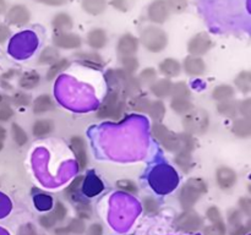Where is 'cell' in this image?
<instances>
[{"label":"cell","mask_w":251,"mask_h":235,"mask_svg":"<svg viewBox=\"0 0 251 235\" xmlns=\"http://www.w3.org/2000/svg\"><path fill=\"white\" fill-rule=\"evenodd\" d=\"M105 82L109 91L119 93L125 99L141 93V83L136 76L120 69H110L105 72Z\"/></svg>","instance_id":"1"},{"label":"cell","mask_w":251,"mask_h":235,"mask_svg":"<svg viewBox=\"0 0 251 235\" xmlns=\"http://www.w3.org/2000/svg\"><path fill=\"white\" fill-rule=\"evenodd\" d=\"M139 42L150 53H161L168 46V34L161 27L150 24L142 28Z\"/></svg>","instance_id":"2"},{"label":"cell","mask_w":251,"mask_h":235,"mask_svg":"<svg viewBox=\"0 0 251 235\" xmlns=\"http://www.w3.org/2000/svg\"><path fill=\"white\" fill-rule=\"evenodd\" d=\"M125 109H126L125 98L114 91H109L98 108L97 118L119 120L124 114Z\"/></svg>","instance_id":"3"},{"label":"cell","mask_w":251,"mask_h":235,"mask_svg":"<svg viewBox=\"0 0 251 235\" xmlns=\"http://www.w3.org/2000/svg\"><path fill=\"white\" fill-rule=\"evenodd\" d=\"M207 192V184L201 178H191L184 184L179 192V201L183 208H190L199 198Z\"/></svg>","instance_id":"4"},{"label":"cell","mask_w":251,"mask_h":235,"mask_svg":"<svg viewBox=\"0 0 251 235\" xmlns=\"http://www.w3.org/2000/svg\"><path fill=\"white\" fill-rule=\"evenodd\" d=\"M208 125H210L208 113L201 108H194L183 118V126L185 132L191 135L205 134L208 129Z\"/></svg>","instance_id":"5"},{"label":"cell","mask_w":251,"mask_h":235,"mask_svg":"<svg viewBox=\"0 0 251 235\" xmlns=\"http://www.w3.org/2000/svg\"><path fill=\"white\" fill-rule=\"evenodd\" d=\"M151 135L157 142L161 143L166 151L176 153L179 149V134L171 131L166 125L161 122H153L151 126Z\"/></svg>","instance_id":"6"},{"label":"cell","mask_w":251,"mask_h":235,"mask_svg":"<svg viewBox=\"0 0 251 235\" xmlns=\"http://www.w3.org/2000/svg\"><path fill=\"white\" fill-rule=\"evenodd\" d=\"M213 47V41L207 32H199L188 42L189 55L202 56Z\"/></svg>","instance_id":"7"},{"label":"cell","mask_w":251,"mask_h":235,"mask_svg":"<svg viewBox=\"0 0 251 235\" xmlns=\"http://www.w3.org/2000/svg\"><path fill=\"white\" fill-rule=\"evenodd\" d=\"M172 12L166 0H153L147 6V17L154 24H162L171 17Z\"/></svg>","instance_id":"8"},{"label":"cell","mask_w":251,"mask_h":235,"mask_svg":"<svg viewBox=\"0 0 251 235\" xmlns=\"http://www.w3.org/2000/svg\"><path fill=\"white\" fill-rule=\"evenodd\" d=\"M5 19H6L7 24H12V26L22 27L26 26L31 21V12H29L28 7L25 5L16 4L6 10Z\"/></svg>","instance_id":"9"},{"label":"cell","mask_w":251,"mask_h":235,"mask_svg":"<svg viewBox=\"0 0 251 235\" xmlns=\"http://www.w3.org/2000/svg\"><path fill=\"white\" fill-rule=\"evenodd\" d=\"M201 223H202V220L199 217L198 213L188 211V212L183 213L176 218V222H174V228L179 232L194 233L200 228Z\"/></svg>","instance_id":"10"},{"label":"cell","mask_w":251,"mask_h":235,"mask_svg":"<svg viewBox=\"0 0 251 235\" xmlns=\"http://www.w3.org/2000/svg\"><path fill=\"white\" fill-rule=\"evenodd\" d=\"M53 44L58 49H78L82 46V38L74 32L54 33Z\"/></svg>","instance_id":"11"},{"label":"cell","mask_w":251,"mask_h":235,"mask_svg":"<svg viewBox=\"0 0 251 235\" xmlns=\"http://www.w3.org/2000/svg\"><path fill=\"white\" fill-rule=\"evenodd\" d=\"M71 151L74 152L76 162L80 170L87 166L88 164V153H87V143L82 136H73L70 140Z\"/></svg>","instance_id":"12"},{"label":"cell","mask_w":251,"mask_h":235,"mask_svg":"<svg viewBox=\"0 0 251 235\" xmlns=\"http://www.w3.org/2000/svg\"><path fill=\"white\" fill-rule=\"evenodd\" d=\"M140 42L139 38L131 33H125L118 39L117 44V51L119 58L122 56H132L136 55L137 50H139Z\"/></svg>","instance_id":"13"},{"label":"cell","mask_w":251,"mask_h":235,"mask_svg":"<svg viewBox=\"0 0 251 235\" xmlns=\"http://www.w3.org/2000/svg\"><path fill=\"white\" fill-rule=\"evenodd\" d=\"M238 175L229 166L222 165L216 170V181L222 190H229L237 184Z\"/></svg>","instance_id":"14"},{"label":"cell","mask_w":251,"mask_h":235,"mask_svg":"<svg viewBox=\"0 0 251 235\" xmlns=\"http://www.w3.org/2000/svg\"><path fill=\"white\" fill-rule=\"evenodd\" d=\"M181 69H184L189 76H194V77H199L202 76L206 72V63L203 61L202 58L200 56L188 55L184 59V63Z\"/></svg>","instance_id":"15"},{"label":"cell","mask_w":251,"mask_h":235,"mask_svg":"<svg viewBox=\"0 0 251 235\" xmlns=\"http://www.w3.org/2000/svg\"><path fill=\"white\" fill-rule=\"evenodd\" d=\"M103 188H104V185L96 174L90 173L87 176H83L81 190L87 197H95V196L100 195Z\"/></svg>","instance_id":"16"},{"label":"cell","mask_w":251,"mask_h":235,"mask_svg":"<svg viewBox=\"0 0 251 235\" xmlns=\"http://www.w3.org/2000/svg\"><path fill=\"white\" fill-rule=\"evenodd\" d=\"M86 43L93 50H100L108 44V34L103 28H92L86 36Z\"/></svg>","instance_id":"17"},{"label":"cell","mask_w":251,"mask_h":235,"mask_svg":"<svg viewBox=\"0 0 251 235\" xmlns=\"http://www.w3.org/2000/svg\"><path fill=\"white\" fill-rule=\"evenodd\" d=\"M75 58H77V61L83 66L87 68L96 69V70H100L104 66V61H103L102 56L97 53V51H80V53L75 54Z\"/></svg>","instance_id":"18"},{"label":"cell","mask_w":251,"mask_h":235,"mask_svg":"<svg viewBox=\"0 0 251 235\" xmlns=\"http://www.w3.org/2000/svg\"><path fill=\"white\" fill-rule=\"evenodd\" d=\"M51 26H53L54 33H61V32H71L74 27L73 17L68 12H58L54 15L51 20Z\"/></svg>","instance_id":"19"},{"label":"cell","mask_w":251,"mask_h":235,"mask_svg":"<svg viewBox=\"0 0 251 235\" xmlns=\"http://www.w3.org/2000/svg\"><path fill=\"white\" fill-rule=\"evenodd\" d=\"M125 105H126V109L132 110V112L147 113L150 105H151V100L146 95L137 94L134 95V97L126 98L125 99Z\"/></svg>","instance_id":"20"},{"label":"cell","mask_w":251,"mask_h":235,"mask_svg":"<svg viewBox=\"0 0 251 235\" xmlns=\"http://www.w3.org/2000/svg\"><path fill=\"white\" fill-rule=\"evenodd\" d=\"M207 215L212 220L213 224L211 227L206 228V235H225V224L221 219V214L217 208L211 207L207 211Z\"/></svg>","instance_id":"21"},{"label":"cell","mask_w":251,"mask_h":235,"mask_svg":"<svg viewBox=\"0 0 251 235\" xmlns=\"http://www.w3.org/2000/svg\"><path fill=\"white\" fill-rule=\"evenodd\" d=\"M158 69L159 72H161L164 77H176V76L180 75L181 72V64L179 63L176 59L167 58L159 63Z\"/></svg>","instance_id":"22"},{"label":"cell","mask_w":251,"mask_h":235,"mask_svg":"<svg viewBox=\"0 0 251 235\" xmlns=\"http://www.w3.org/2000/svg\"><path fill=\"white\" fill-rule=\"evenodd\" d=\"M81 7L86 14L98 16L105 12L108 7V0H81Z\"/></svg>","instance_id":"23"},{"label":"cell","mask_w":251,"mask_h":235,"mask_svg":"<svg viewBox=\"0 0 251 235\" xmlns=\"http://www.w3.org/2000/svg\"><path fill=\"white\" fill-rule=\"evenodd\" d=\"M172 86H173V82L169 78H161V80H157L156 82L152 83L150 86V90L154 97L162 99V98H167L171 95Z\"/></svg>","instance_id":"24"},{"label":"cell","mask_w":251,"mask_h":235,"mask_svg":"<svg viewBox=\"0 0 251 235\" xmlns=\"http://www.w3.org/2000/svg\"><path fill=\"white\" fill-rule=\"evenodd\" d=\"M59 59H60V53H59L58 48H55L54 46H49L42 49L41 54L37 59V63L39 65H53Z\"/></svg>","instance_id":"25"},{"label":"cell","mask_w":251,"mask_h":235,"mask_svg":"<svg viewBox=\"0 0 251 235\" xmlns=\"http://www.w3.org/2000/svg\"><path fill=\"white\" fill-rule=\"evenodd\" d=\"M232 132L239 139H248L251 134V124L250 119L245 118H235L233 120Z\"/></svg>","instance_id":"26"},{"label":"cell","mask_w":251,"mask_h":235,"mask_svg":"<svg viewBox=\"0 0 251 235\" xmlns=\"http://www.w3.org/2000/svg\"><path fill=\"white\" fill-rule=\"evenodd\" d=\"M32 109H33L34 114H44V113H48L54 109V102L49 94H41L34 99Z\"/></svg>","instance_id":"27"},{"label":"cell","mask_w":251,"mask_h":235,"mask_svg":"<svg viewBox=\"0 0 251 235\" xmlns=\"http://www.w3.org/2000/svg\"><path fill=\"white\" fill-rule=\"evenodd\" d=\"M234 95L235 90L233 88V86L230 85H218L217 87H215V90L212 91L213 99L217 100L218 103L233 99Z\"/></svg>","instance_id":"28"},{"label":"cell","mask_w":251,"mask_h":235,"mask_svg":"<svg viewBox=\"0 0 251 235\" xmlns=\"http://www.w3.org/2000/svg\"><path fill=\"white\" fill-rule=\"evenodd\" d=\"M54 130V124L49 119H41L33 122L32 126V134L36 137H44L50 134Z\"/></svg>","instance_id":"29"},{"label":"cell","mask_w":251,"mask_h":235,"mask_svg":"<svg viewBox=\"0 0 251 235\" xmlns=\"http://www.w3.org/2000/svg\"><path fill=\"white\" fill-rule=\"evenodd\" d=\"M39 82H41V76L36 71L25 72L19 80L20 87L24 88V90H33L39 85Z\"/></svg>","instance_id":"30"},{"label":"cell","mask_w":251,"mask_h":235,"mask_svg":"<svg viewBox=\"0 0 251 235\" xmlns=\"http://www.w3.org/2000/svg\"><path fill=\"white\" fill-rule=\"evenodd\" d=\"M70 60L66 58H60L56 63H54L53 65H50V68L47 71V80L51 81L56 77V76L60 75L61 72L66 70V69L70 68Z\"/></svg>","instance_id":"31"},{"label":"cell","mask_w":251,"mask_h":235,"mask_svg":"<svg viewBox=\"0 0 251 235\" xmlns=\"http://www.w3.org/2000/svg\"><path fill=\"white\" fill-rule=\"evenodd\" d=\"M147 114L154 122H161L166 115V105L161 99L153 100V102H151Z\"/></svg>","instance_id":"32"},{"label":"cell","mask_w":251,"mask_h":235,"mask_svg":"<svg viewBox=\"0 0 251 235\" xmlns=\"http://www.w3.org/2000/svg\"><path fill=\"white\" fill-rule=\"evenodd\" d=\"M190 94L191 92L188 83L183 82V81H179V82L173 83L169 97H172V99H189Z\"/></svg>","instance_id":"33"},{"label":"cell","mask_w":251,"mask_h":235,"mask_svg":"<svg viewBox=\"0 0 251 235\" xmlns=\"http://www.w3.org/2000/svg\"><path fill=\"white\" fill-rule=\"evenodd\" d=\"M14 117V109L11 108V97L0 94V122H5Z\"/></svg>","instance_id":"34"},{"label":"cell","mask_w":251,"mask_h":235,"mask_svg":"<svg viewBox=\"0 0 251 235\" xmlns=\"http://www.w3.org/2000/svg\"><path fill=\"white\" fill-rule=\"evenodd\" d=\"M196 147V140L194 135L189 132H180L179 134V149L178 152H189L193 153Z\"/></svg>","instance_id":"35"},{"label":"cell","mask_w":251,"mask_h":235,"mask_svg":"<svg viewBox=\"0 0 251 235\" xmlns=\"http://www.w3.org/2000/svg\"><path fill=\"white\" fill-rule=\"evenodd\" d=\"M234 85L242 93H249L251 91V73L250 71L244 70L238 73L234 80Z\"/></svg>","instance_id":"36"},{"label":"cell","mask_w":251,"mask_h":235,"mask_svg":"<svg viewBox=\"0 0 251 235\" xmlns=\"http://www.w3.org/2000/svg\"><path fill=\"white\" fill-rule=\"evenodd\" d=\"M217 110L221 115L227 118H235L238 114V103L235 100H226L217 104Z\"/></svg>","instance_id":"37"},{"label":"cell","mask_w":251,"mask_h":235,"mask_svg":"<svg viewBox=\"0 0 251 235\" xmlns=\"http://www.w3.org/2000/svg\"><path fill=\"white\" fill-rule=\"evenodd\" d=\"M171 108L174 113L179 115L188 114L190 110H193L194 104L190 102V99H172L171 100Z\"/></svg>","instance_id":"38"},{"label":"cell","mask_w":251,"mask_h":235,"mask_svg":"<svg viewBox=\"0 0 251 235\" xmlns=\"http://www.w3.org/2000/svg\"><path fill=\"white\" fill-rule=\"evenodd\" d=\"M176 163L184 173H188L193 168V157L189 152H176Z\"/></svg>","instance_id":"39"},{"label":"cell","mask_w":251,"mask_h":235,"mask_svg":"<svg viewBox=\"0 0 251 235\" xmlns=\"http://www.w3.org/2000/svg\"><path fill=\"white\" fill-rule=\"evenodd\" d=\"M11 135H12V139H14L15 143H16L17 146L22 147V146H25L27 142H28V135H27V132L25 131V130L22 129V127L17 124V122H12Z\"/></svg>","instance_id":"40"},{"label":"cell","mask_w":251,"mask_h":235,"mask_svg":"<svg viewBox=\"0 0 251 235\" xmlns=\"http://www.w3.org/2000/svg\"><path fill=\"white\" fill-rule=\"evenodd\" d=\"M120 64H122V69L125 70L126 72L131 73L134 75L140 68V63H139V59L136 58V55H132V56H122L120 58Z\"/></svg>","instance_id":"41"},{"label":"cell","mask_w":251,"mask_h":235,"mask_svg":"<svg viewBox=\"0 0 251 235\" xmlns=\"http://www.w3.org/2000/svg\"><path fill=\"white\" fill-rule=\"evenodd\" d=\"M139 81L141 86H151L157 81V71L153 68H146L140 72Z\"/></svg>","instance_id":"42"},{"label":"cell","mask_w":251,"mask_h":235,"mask_svg":"<svg viewBox=\"0 0 251 235\" xmlns=\"http://www.w3.org/2000/svg\"><path fill=\"white\" fill-rule=\"evenodd\" d=\"M34 205H36V208H38L39 211H48L51 208V205H53V200L49 195H46V193H39V195L34 196Z\"/></svg>","instance_id":"43"},{"label":"cell","mask_w":251,"mask_h":235,"mask_svg":"<svg viewBox=\"0 0 251 235\" xmlns=\"http://www.w3.org/2000/svg\"><path fill=\"white\" fill-rule=\"evenodd\" d=\"M172 14H183L188 10L189 0H166Z\"/></svg>","instance_id":"44"},{"label":"cell","mask_w":251,"mask_h":235,"mask_svg":"<svg viewBox=\"0 0 251 235\" xmlns=\"http://www.w3.org/2000/svg\"><path fill=\"white\" fill-rule=\"evenodd\" d=\"M136 0H110V4L120 12H127L134 7Z\"/></svg>","instance_id":"45"},{"label":"cell","mask_w":251,"mask_h":235,"mask_svg":"<svg viewBox=\"0 0 251 235\" xmlns=\"http://www.w3.org/2000/svg\"><path fill=\"white\" fill-rule=\"evenodd\" d=\"M11 104L16 105V107H27L31 104V95L24 92H16L11 97Z\"/></svg>","instance_id":"46"},{"label":"cell","mask_w":251,"mask_h":235,"mask_svg":"<svg viewBox=\"0 0 251 235\" xmlns=\"http://www.w3.org/2000/svg\"><path fill=\"white\" fill-rule=\"evenodd\" d=\"M82 181L83 175H78L74 179L73 183H71L70 185H69V188L65 190V193L68 195L69 198H70L71 196H77L78 191L81 190V186H82Z\"/></svg>","instance_id":"47"},{"label":"cell","mask_w":251,"mask_h":235,"mask_svg":"<svg viewBox=\"0 0 251 235\" xmlns=\"http://www.w3.org/2000/svg\"><path fill=\"white\" fill-rule=\"evenodd\" d=\"M117 188L119 190L125 191L129 193H136L137 192V185L134 181L129 180V179H122V180L117 181Z\"/></svg>","instance_id":"48"},{"label":"cell","mask_w":251,"mask_h":235,"mask_svg":"<svg viewBox=\"0 0 251 235\" xmlns=\"http://www.w3.org/2000/svg\"><path fill=\"white\" fill-rule=\"evenodd\" d=\"M144 210L146 211V213H150V214L157 213V211H158V202H157L156 198L152 197V196H147V197H145Z\"/></svg>","instance_id":"49"},{"label":"cell","mask_w":251,"mask_h":235,"mask_svg":"<svg viewBox=\"0 0 251 235\" xmlns=\"http://www.w3.org/2000/svg\"><path fill=\"white\" fill-rule=\"evenodd\" d=\"M238 113L242 114L243 118L245 119H250L251 117V100L250 98L243 99L242 102L238 103Z\"/></svg>","instance_id":"50"},{"label":"cell","mask_w":251,"mask_h":235,"mask_svg":"<svg viewBox=\"0 0 251 235\" xmlns=\"http://www.w3.org/2000/svg\"><path fill=\"white\" fill-rule=\"evenodd\" d=\"M76 210L80 217L82 218H90L91 217V206L88 202L85 201H81L77 206H76Z\"/></svg>","instance_id":"51"},{"label":"cell","mask_w":251,"mask_h":235,"mask_svg":"<svg viewBox=\"0 0 251 235\" xmlns=\"http://www.w3.org/2000/svg\"><path fill=\"white\" fill-rule=\"evenodd\" d=\"M10 34H11L10 27L0 22V44H4L10 38Z\"/></svg>","instance_id":"52"},{"label":"cell","mask_w":251,"mask_h":235,"mask_svg":"<svg viewBox=\"0 0 251 235\" xmlns=\"http://www.w3.org/2000/svg\"><path fill=\"white\" fill-rule=\"evenodd\" d=\"M54 217H55L56 220H61L66 215V208L64 207V205L61 202H56L55 210L53 212Z\"/></svg>","instance_id":"53"},{"label":"cell","mask_w":251,"mask_h":235,"mask_svg":"<svg viewBox=\"0 0 251 235\" xmlns=\"http://www.w3.org/2000/svg\"><path fill=\"white\" fill-rule=\"evenodd\" d=\"M39 4L48 5V6H63V5L68 4L69 0H34Z\"/></svg>","instance_id":"54"},{"label":"cell","mask_w":251,"mask_h":235,"mask_svg":"<svg viewBox=\"0 0 251 235\" xmlns=\"http://www.w3.org/2000/svg\"><path fill=\"white\" fill-rule=\"evenodd\" d=\"M55 222H56V219H55V217H54L53 213H49V214L43 215V217L41 218L42 225L46 228H50Z\"/></svg>","instance_id":"55"},{"label":"cell","mask_w":251,"mask_h":235,"mask_svg":"<svg viewBox=\"0 0 251 235\" xmlns=\"http://www.w3.org/2000/svg\"><path fill=\"white\" fill-rule=\"evenodd\" d=\"M239 205H240V207H242V210L244 211L247 214H249V213H250V198L249 197L240 198Z\"/></svg>","instance_id":"56"},{"label":"cell","mask_w":251,"mask_h":235,"mask_svg":"<svg viewBox=\"0 0 251 235\" xmlns=\"http://www.w3.org/2000/svg\"><path fill=\"white\" fill-rule=\"evenodd\" d=\"M88 235H102V228L100 224H93L88 230Z\"/></svg>","instance_id":"57"},{"label":"cell","mask_w":251,"mask_h":235,"mask_svg":"<svg viewBox=\"0 0 251 235\" xmlns=\"http://www.w3.org/2000/svg\"><path fill=\"white\" fill-rule=\"evenodd\" d=\"M7 10V2L6 0H0V15L5 14Z\"/></svg>","instance_id":"58"},{"label":"cell","mask_w":251,"mask_h":235,"mask_svg":"<svg viewBox=\"0 0 251 235\" xmlns=\"http://www.w3.org/2000/svg\"><path fill=\"white\" fill-rule=\"evenodd\" d=\"M6 135H7L6 129H5L4 126H1V125H0V142L5 141V139H6Z\"/></svg>","instance_id":"59"},{"label":"cell","mask_w":251,"mask_h":235,"mask_svg":"<svg viewBox=\"0 0 251 235\" xmlns=\"http://www.w3.org/2000/svg\"><path fill=\"white\" fill-rule=\"evenodd\" d=\"M2 147H4V142H0V151L2 149Z\"/></svg>","instance_id":"60"}]
</instances>
